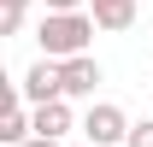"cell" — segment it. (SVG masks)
<instances>
[{
	"label": "cell",
	"mask_w": 153,
	"mask_h": 147,
	"mask_svg": "<svg viewBox=\"0 0 153 147\" xmlns=\"http://www.w3.org/2000/svg\"><path fill=\"white\" fill-rule=\"evenodd\" d=\"M36 36H41V59H53V65L82 59L88 36H94V12H47Z\"/></svg>",
	"instance_id": "obj_1"
},
{
	"label": "cell",
	"mask_w": 153,
	"mask_h": 147,
	"mask_svg": "<svg viewBox=\"0 0 153 147\" xmlns=\"http://www.w3.org/2000/svg\"><path fill=\"white\" fill-rule=\"evenodd\" d=\"M82 135H88L94 147L130 141V118H124V106H112V100H100V106H88V118H82Z\"/></svg>",
	"instance_id": "obj_2"
},
{
	"label": "cell",
	"mask_w": 153,
	"mask_h": 147,
	"mask_svg": "<svg viewBox=\"0 0 153 147\" xmlns=\"http://www.w3.org/2000/svg\"><path fill=\"white\" fill-rule=\"evenodd\" d=\"M18 94L30 100V106H47V100H65V71H59L53 59H36V65L24 71Z\"/></svg>",
	"instance_id": "obj_3"
},
{
	"label": "cell",
	"mask_w": 153,
	"mask_h": 147,
	"mask_svg": "<svg viewBox=\"0 0 153 147\" xmlns=\"http://www.w3.org/2000/svg\"><path fill=\"white\" fill-rule=\"evenodd\" d=\"M59 71H65V100H82V94H94V82H100V65L88 53H82V59H65Z\"/></svg>",
	"instance_id": "obj_4"
},
{
	"label": "cell",
	"mask_w": 153,
	"mask_h": 147,
	"mask_svg": "<svg viewBox=\"0 0 153 147\" xmlns=\"http://www.w3.org/2000/svg\"><path fill=\"white\" fill-rule=\"evenodd\" d=\"M30 112H36V135H47V141H59L71 129V100H47V106H30Z\"/></svg>",
	"instance_id": "obj_5"
},
{
	"label": "cell",
	"mask_w": 153,
	"mask_h": 147,
	"mask_svg": "<svg viewBox=\"0 0 153 147\" xmlns=\"http://www.w3.org/2000/svg\"><path fill=\"white\" fill-rule=\"evenodd\" d=\"M94 6V24L100 30H124V24L135 18V0H88Z\"/></svg>",
	"instance_id": "obj_6"
},
{
	"label": "cell",
	"mask_w": 153,
	"mask_h": 147,
	"mask_svg": "<svg viewBox=\"0 0 153 147\" xmlns=\"http://www.w3.org/2000/svg\"><path fill=\"white\" fill-rule=\"evenodd\" d=\"M130 147H153V118H141V124H130Z\"/></svg>",
	"instance_id": "obj_7"
},
{
	"label": "cell",
	"mask_w": 153,
	"mask_h": 147,
	"mask_svg": "<svg viewBox=\"0 0 153 147\" xmlns=\"http://www.w3.org/2000/svg\"><path fill=\"white\" fill-rule=\"evenodd\" d=\"M47 12H82V0H41Z\"/></svg>",
	"instance_id": "obj_8"
},
{
	"label": "cell",
	"mask_w": 153,
	"mask_h": 147,
	"mask_svg": "<svg viewBox=\"0 0 153 147\" xmlns=\"http://www.w3.org/2000/svg\"><path fill=\"white\" fill-rule=\"evenodd\" d=\"M24 6H30V0H0V12H18V18H24Z\"/></svg>",
	"instance_id": "obj_9"
},
{
	"label": "cell",
	"mask_w": 153,
	"mask_h": 147,
	"mask_svg": "<svg viewBox=\"0 0 153 147\" xmlns=\"http://www.w3.org/2000/svg\"><path fill=\"white\" fill-rule=\"evenodd\" d=\"M24 147H59V141H47V135H30V141H24Z\"/></svg>",
	"instance_id": "obj_10"
},
{
	"label": "cell",
	"mask_w": 153,
	"mask_h": 147,
	"mask_svg": "<svg viewBox=\"0 0 153 147\" xmlns=\"http://www.w3.org/2000/svg\"><path fill=\"white\" fill-rule=\"evenodd\" d=\"M82 147H94V141H82Z\"/></svg>",
	"instance_id": "obj_11"
}]
</instances>
